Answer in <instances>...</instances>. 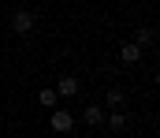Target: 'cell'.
Listing matches in <instances>:
<instances>
[{"label": "cell", "mask_w": 160, "mask_h": 138, "mask_svg": "<svg viewBox=\"0 0 160 138\" xmlns=\"http://www.w3.org/2000/svg\"><path fill=\"white\" fill-rule=\"evenodd\" d=\"M153 41H157V30H153V26L134 30V45H153Z\"/></svg>", "instance_id": "52a82bcc"}, {"label": "cell", "mask_w": 160, "mask_h": 138, "mask_svg": "<svg viewBox=\"0 0 160 138\" xmlns=\"http://www.w3.org/2000/svg\"><path fill=\"white\" fill-rule=\"evenodd\" d=\"M78 79H75V75H63V79H60V82H56V97H78Z\"/></svg>", "instance_id": "277c9868"}, {"label": "cell", "mask_w": 160, "mask_h": 138, "mask_svg": "<svg viewBox=\"0 0 160 138\" xmlns=\"http://www.w3.org/2000/svg\"><path fill=\"white\" fill-rule=\"evenodd\" d=\"M75 127V116L67 112V108H52V131H60V135H67Z\"/></svg>", "instance_id": "7a4b0ae2"}, {"label": "cell", "mask_w": 160, "mask_h": 138, "mask_svg": "<svg viewBox=\"0 0 160 138\" xmlns=\"http://www.w3.org/2000/svg\"><path fill=\"white\" fill-rule=\"evenodd\" d=\"M123 90H108V108H123Z\"/></svg>", "instance_id": "9c48e42d"}, {"label": "cell", "mask_w": 160, "mask_h": 138, "mask_svg": "<svg viewBox=\"0 0 160 138\" xmlns=\"http://www.w3.org/2000/svg\"><path fill=\"white\" fill-rule=\"evenodd\" d=\"M104 123H108V131H112V135H119V131L130 127V116H127L123 108H112V116H104Z\"/></svg>", "instance_id": "3957f363"}, {"label": "cell", "mask_w": 160, "mask_h": 138, "mask_svg": "<svg viewBox=\"0 0 160 138\" xmlns=\"http://www.w3.org/2000/svg\"><path fill=\"white\" fill-rule=\"evenodd\" d=\"M119 60H123V64H138V60H142V45L123 41V45H119Z\"/></svg>", "instance_id": "8992f818"}, {"label": "cell", "mask_w": 160, "mask_h": 138, "mask_svg": "<svg viewBox=\"0 0 160 138\" xmlns=\"http://www.w3.org/2000/svg\"><path fill=\"white\" fill-rule=\"evenodd\" d=\"M34 26H38V15H34V11H26V8H19V11L11 15V30H15L19 38H26V34H34Z\"/></svg>", "instance_id": "6da1fadb"}, {"label": "cell", "mask_w": 160, "mask_h": 138, "mask_svg": "<svg viewBox=\"0 0 160 138\" xmlns=\"http://www.w3.org/2000/svg\"><path fill=\"white\" fill-rule=\"evenodd\" d=\"M82 123H86V127H101V123H104V108H101V105H86V108H82Z\"/></svg>", "instance_id": "5b68a950"}, {"label": "cell", "mask_w": 160, "mask_h": 138, "mask_svg": "<svg viewBox=\"0 0 160 138\" xmlns=\"http://www.w3.org/2000/svg\"><path fill=\"white\" fill-rule=\"evenodd\" d=\"M38 101L45 105V108H56V101H60V97H56V90H41V93H38Z\"/></svg>", "instance_id": "ba28073f"}, {"label": "cell", "mask_w": 160, "mask_h": 138, "mask_svg": "<svg viewBox=\"0 0 160 138\" xmlns=\"http://www.w3.org/2000/svg\"><path fill=\"white\" fill-rule=\"evenodd\" d=\"M104 138H116V135H104Z\"/></svg>", "instance_id": "30bf717a"}]
</instances>
